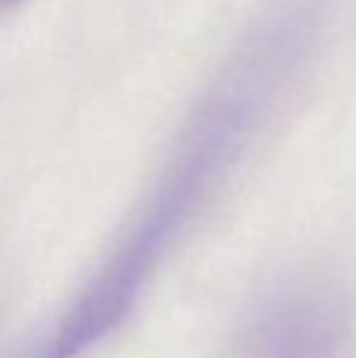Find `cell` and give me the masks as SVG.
Here are the masks:
<instances>
[{"instance_id": "obj_1", "label": "cell", "mask_w": 356, "mask_h": 358, "mask_svg": "<svg viewBox=\"0 0 356 358\" xmlns=\"http://www.w3.org/2000/svg\"><path fill=\"white\" fill-rule=\"evenodd\" d=\"M308 44V17L283 13L249 37L180 129L162 176L73 305L22 358H81L134 310L149 280L232 176Z\"/></svg>"}, {"instance_id": "obj_2", "label": "cell", "mask_w": 356, "mask_h": 358, "mask_svg": "<svg viewBox=\"0 0 356 358\" xmlns=\"http://www.w3.org/2000/svg\"><path fill=\"white\" fill-rule=\"evenodd\" d=\"M349 317L318 283L283 285L257 305L247 324V358H344Z\"/></svg>"}, {"instance_id": "obj_3", "label": "cell", "mask_w": 356, "mask_h": 358, "mask_svg": "<svg viewBox=\"0 0 356 358\" xmlns=\"http://www.w3.org/2000/svg\"><path fill=\"white\" fill-rule=\"evenodd\" d=\"M22 3H27V0H0V13H10Z\"/></svg>"}]
</instances>
